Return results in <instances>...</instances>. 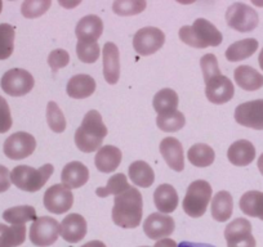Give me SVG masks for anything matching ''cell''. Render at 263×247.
Listing matches in <instances>:
<instances>
[{
  "label": "cell",
  "mask_w": 263,
  "mask_h": 247,
  "mask_svg": "<svg viewBox=\"0 0 263 247\" xmlns=\"http://www.w3.org/2000/svg\"><path fill=\"white\" fill-rule=\"evenodd\" d=\"M143 201L140 191L130 187L114 200L112 221L124 229L137 228L142 221Z\"/></svg>",
  "instance_id": "obj_1"
},
{
  "label": "cell",
  "mask_w": 263,
  "mask_h": 247,
  "mask_svg": "<svg viewBox=\"0 0 263 247\" xmlns=\"http://www.w3.org/2000/svg\"><path fill=\"white\" fill-rule=\"evenodd\" d=\"M108 130L103 123L102 116L97 110H90L83 118V122L75 133V145L82 152L98 151Z\"/></svg>",
  "instance_id": "obj_2"
},
{
  "label": "cell",
  "mask_w": 263,
  "mask_h": 247,
  "mask_svg": "<svg viewBox=\"0 0 263 247\" xmlns=\"http://www.w3.org/2000/svg\"><path fill=\"white\" fill-rule=\"evenodd\" d=\"M178 35L184 44L197 49L218 47L223 40L219 30L205 18H197L192 26L181 27Z\"/></svg>",
  "instance_id": "obj_3"
},
{
  "label": "cell",
  "mask_w": 263,
  "mask_h": 247,
  "mask_svg": "<svg viewBox=\"0 0 263 247\" xmlns=\"http://www.w3.org/2000/svg\"><path fill=\"white\" fill-rule=\"evenodd\" d=\"M54 168L45 163L42 168L34 169L27 165H18L11 171V181L17 188L26 192H37L42 190L52 176Z\"/></svg>",
  "instance_id": "obj_4"
},
{
  "label": "cell",
  "mask_w": 263,
  "mask_h": 247,
  "mask_svg": "<svg viewBox=\"0 0 263 247\" xmlns=\"http://www.w3.org/2000/svg\"><path fill=\"white\" fill-rule=\"evenodd\" d=\"M211 184L206 180H195L187 188L186 196L182 202V209L191 218H200L205 214L212 198Z\"/></svg>",
  "instance_id": "obj_5"
},
{
  "label": "cell",
  "mask_w": 263,
  "mask_h": 247,
  "mask_svg": "<svg viewBox=\"0 0 263 247\" xmlns=\"http://www.w3.org/2000/svg\"><path fill=\"white\" fill-rule=\"evenodd\" d=\"M226 21L231 29L239 32H250L258 26V13L244 3H234L226 12Z\"/></svg>",
  "instance_id": "obj_6"
},
{
  "label": "cell",
  "mask_w": 263,
  "mask_h": 247,
  "mask_svg": "<svg viewBox=\"0 0 263 247\" xmlns=\"http://www.w3.org/2000/svg\"><path fill=\"white\" fill-rule=\"evenodd\" d=\"M35 80L29 71L24 69H12L0 80V87L11 97H22L31 92Z\"/></svg>",
  "instance_id": "obj_7"
},
{
  "label": "cell",
  "mask_w": 263,
  "mask_h": 247,
  "mask_svg": "<svg viewBox=\"0 0 263 247\" xmlns=\"http://www.w3.org/2000/svg\"><path fill=\"white\" fill-rule=\"evenodd\" d=\"M60 236V223L49 216H40L30 227V241L37 247H48Z\"/></svg>",
  "instance_id": "obj_8"
},
{
  "label": "cell",
  "mask_w": 263,
  "mask_h": 247,
  "mask_svg": "<svg viewBox=\"0 0 263 247\" xmlns=\"http://www.w3.org/2000/svg\"><path fill=\"white\" fill-rule=\"evenodd\" d=\"M165 43V34L158 27L147 26L138 30L133 36V48L142 57L154 54Z\"/></svg>",
  "instance_id": "obj_9"
},
{
  "label": "cell",
  "mask_w": 263,
  "mask_h": 247,
  "mask_svg": "<svg viewBox=\"0 0 263 247\" xmlns=\"http://www.w3.org/2000/svg\"><path fill=\"white\" fill-rule=\"evenodd\" d=\"M36 140L34 135L26 132H17L9 135L4 142V155L11 160H24L34 153Z\"/></svg>",
  "instance_id": "obj_10"
},
{
  "label": "cell",
  "mask_w": 263,
  "mask_h": 247,
  "mask_svg": "<svg viewBox=\"0 0 263 247\" xmlns=\"http://www.w3.org/2000/svg\"><path fill=\"white\" fill-rule=\"evenodd\" d=\"M227 247H255V238L252 234V224L244 218H237L224 229Z\"/></svg>",
  "instance_id": "obj_11"
},
{
  "label": "cell",
  "mask_w": 263,
  "mask_h": 247,
  "mask_svg": "<svg viewBox=\"0 0 263 247\" xmlns=\"http://www.w3.org/2000/svg\"><path fill=\"white\" fill-rule=\"evenodd\" d=\"M74 195L62 184H54L44 193V206L52 214H65L72 208Z\"/></svg>",
  "instance_id": "obj_12"
},
{
  "label": "cell",
  "mask_w": 263,
  "mask_h": 247,
  "mask_svg": "<svg viewBox=\"0 0 263 247\" xmlns=\"http://www.w3.org/2000/svg\"><path fill=\"white\" fill-rule=\"evenodd\" d=\"M235 120L242 127L263 130V99L250 100L237 106Z\"/></svg>",
  "instance_id": "obj_13"
},
{
  "label": "cell",
  "mask_w": 263,
  "mask_h": 247,
  "mask_svg": "<svg viewBox=\"0 0 263 247\" xmlns=\"http://www.w3.org/2000/svg\"><path fill=\"white\" fill-rule=\"evenodd\" d=\"M176 229V223L172 216L161 213H154L146 218L143 232L150 239H163L171 236Z\"/></svg>",
  "instance_id": "obj_14"
},
{
  "label": "cell",
  "mask_w": 263,
  "mask_h": 247,
  "mask_svg": "<svg viewBox=\"0 0 263 247\" xmlns=\"http://www.w3.org/2000/svg\"><path fill=\"white\" fill-rule=\"evenodd\" d=\"M235 94V88L231 80L223 75L214 76L206 83L205 95L209 102L214 105H224L232 99Z\"/></svg>",
  "instance_id": "obj_15"
},
{
  "label": "cell",
  "mask_w": 263,
  "mask_h": 247,
  "mask_svg": "<svg viewBox=\"0 0 263 247\" xmlns=\"http://www.w3.org/2000/svg\"><path fill=\"white\" fill-rule=\"evenodd\" d=\"M88 224L80 214H70L60 224V234L66 242L78 243L87 236Z\"/></svg>",
  "instance_id": "obj_16"
},
{
  "label": "cell",
  "mask_w": 263,
  "mask_h": 247,
  "mask_svg": "<svg viewBox=\"0 0 263 247\" xmlns=\"http://www.w3.org/2000/svg\"><path fill=\"white\" fill-rule=\"evenodd\" d=\"M103 76L108 84L114 85L120 79V52L115 43H106L102 50Z\"/></svg>",
  "instance_id": "obj_17"
},
{
  "label": "cell",
  "mask_w": 263,
  "mask_h": 247,
  "mask_svg": "<svg viewBox=\"0 0 263 247\" xmlns=\"http://www.w3.org/2000/svg\"><path fill=\"white\" fill-rule=\"evenodd\" d=\"M160 153L165 160L166 165L174 171H183L184 169V153L183 146L177 138H164L160 142Z\"/></svg>",
  "instance_id": "obj_18"
},
{
  "label": "cell",
  "mask_w": 263,
  "mask_h": 247,
  "mask_svg": "<svg viewBox=\"0 0 263 247\" xmlns=\"http://www.w3.org/2000/svg\"><path fill=\"white\" fill-rule=\"evenodd\" d=\"M88 179H89V170L80 161L69 162L63 168L62 174H61L62 186L70 191L83 187Z\"/></svg>",
  "instance_id": "obj_19"
},
{
  "label": "cell",
  "mask_w": 263,
  "mask_h": 247,
  "mask_svg": "<svg viewBox=\"0 0 263 247\" xmlns=\"http://www.w3.org/2000/svg\"><path fill=\"white\" fill-rule=\"evenodd\" d=\"M103 32V22L96 14L83 17L77 25L75 35L78 42H97Z\"/></svg>",
  "instance_id": "obj_20"
},
{
  "label": "cell",
  "mask_w": 263,
  "mask_h": 247,
  "mask_svg": "<svg viewBox=\"0 0 263 247\" xmlns=\"http://www.w3.org/2000/svg\"><path fill=\"white\" fill-rule=\"evenodd\" d=\"M229 161L235 166H248L255 158V148L249 140L240 139L230 146L227 151Z\"/></svg>",
  "instance_id": "obj_21"
},
{
  "label": "cell",
  "mask_w": 263,
  "mask_h": 247,
  "mask_svg": "<svg viewBox=\"0 0 263 247\" xmlns=\"http://www.w3.org/2000/svg\"><path fill=\"white\" fill-rule=\"evenodd\" d=\"M123 153L115 146H103L97 151L95 163L101 173H112L119 168Z\"/></svg>",
  "instance_id": "obj_22"
},
{
  "label": "cell",
  "mask_w": 263,
  "mask_h": 247,
  "mask_svg": "<svg viewBox=\"0 0 263 247\" xmlns=\"http://www.w3.org/2000/svg\"><path fill=\"white\" fill-rule=\"evenodd\" d=\"M66 92L69 97L75 98V99H84L96 92V80L89 75H75L67 83Z\"/></svg>",
  "instance_id": "obj_23"
},
{
  "label": "cell",
  "mask_w": 263,
  "mask_h": 247,
  "mask_svg": "<svg viewBox=\"0 0 263 247\" xmlns=\"http://www.w3.org/2000/svg\"><path fill=\"white\" fill-rule=\"evenodd\" d=\"M154 202L161 214H171L178 206V195L171 184H160L154 193Z\"/></svg>",
  "instance_id": "obj_24"
},
{
  "label": "cell",
  "mask_w": 263,
  "mask_h": 247,
  "mask_svg": "<svg viewBox=\"0 0 263 247\" xmlns=\"http://www.w3.org/2000/svg\"><path fill=\"white\" fill-rule=\"evenodd\" d=\"M235 81L241 89L254 92L263 87V75L250 66H239L234 72Z\"/></svg>",
  "instance_id": "obj_25"
},
{
  "label": "cell",
  "mask_w": 263,
  "mask_h": 247,
  "mask_svg": "<svg viewBox=\"0 0 263 247\" xmlns=\"http://www.w3.org/2000/svg\"><path fill=\"white\" fill-rule=\"evenodd\" d=\"M234 211V200L231 193L227 191H219L212 200V216L214 220L223 223L227 221Z\"/></svg>",
  "instance_id": "obj_26"
},
{
  "label": "cell",
  "mask_w": 263,
  "mask_h": 247,
  "mask_svg": "<svg viewBox=\"0 0 263 247\" xmlns=\"http://www.w3.org/2000/svg\"><path fill=\"white\" fill-rule=\"evenodd\" d=\"M129 178L132 179L133 184L142 188H148L155 181V173L153 168L145 161H135L129 166Z\"/></svg>",
  "instance_id": "obj_27"
},
{
  "label": "cell",
  "mask_w": 263,
  "mask_h": 247,
  "mask_svg": "<svg viewBox=\"0 0 263 247\" xmlns=\"http://www.w3.org/2000/svg\"><path fill=\"white\" fill-rule=\"evenodd\" d=\"M240 210L248 216L263 220V192L249 191L240 198Z\"/></svg>",
  "instance_id": "obj_28"
},
{
  "label": "cell",
  "mask_w": 263,
  "mask_h": 247,
  "mask_svg": "<svg viewBox=\"0 0 263 247\" xmlns=\"http://www.w3.org/2000/svg\"><path fill=\"white\" fill-rule=\"evenodd\" d=\"M258 42L255 39H244L230 45L226 50V58L230 62H240L252 57L258 49Z\"/></svg>",
  "instance_id": "obj_29"
},
{
  "label": "cell",
  "mask_w": 263,
  "mask_h": 247,
  "mask_svg": "<svg viewBox=\"0 0 263 247\" xmlns=\"http://www.w3.org/2000/svg\"><path fill=\"white\" fill-rule=\"evenodd\" d=\"M26 239V227L0 224V247L21 246Z\"/></svg>",
  "instance_id": "obj_30"
},
{
  "label": "cell",
  "mask_w": 263,
  "mask_h": 247,
  "mask_svg": "<svg viewBox=\"0 0 263 247\" xmlns=\"http://www.w3.org/2000/svg\"><path fill=\"white\" fill-rule=\"evenodd\" d=\"M178 94L173 89H171V88H165V89L159 90L155 94V97H154V110L159 115L174 112V111H177V107H178Z\"/></svg>",
  "instance_id": "obj_31"
},
{
  "label": "cell",
  "mask_w": 263,
  "mask_h": 247,
  "mask_svg": "<svg viewBox=\"0 0 263 247\" xmlns=\"http://www.w3.org/2000/svg\"><path fill=\"white\" fill-rule=\"evenodd\" d=\"M187 157H189L190 162L196 168H206L214 162L216 153L211 146L197 143L190 148L189 152H187Z\"/></svg>",
  "instance_id": "obj_32"
},
{
  "label": "cell",
  "mask_w": 263,
  "mask_h": 247,
  "mask_svg": "<svg viewBox=\"0 0 263 247\" xmlns=\"http://www.w3.org/2000/svg\"><path fill=\"white\" fill-rule=\"evenodd\" d=\"M3 219L12 225H25L27 221H35L37 219L36 210L32 206H16L3 213Z\"/></svg>",
  "instance_id": "obj_33"
},
{
  "label": "cell",
  "mask_w": 263,
  "mask_h": 247,
  "mask_svg": "<svg viewBox=\"0 0 263 247\" xmlns=\"http://www.w3.org/2000/svg\"><path fill=\"white\" fill-rule=\"evenodd\" d=\"M129 188H130V186H129L126 176L123 173H119L108 179L107 184H106L105 187L97 188L96 193H97L98 197H107L110 195L118 196L120 193L125 192Z\"/></svg>",
  "instance_id": "obj_34"
},
{
  "label": "cell",
  "mask_w": 263,
  "mask_h": 247,
  "mask_svg": "<svg viewBox=\"0 0 263 247\" xmlns=\"http://www.w3.org/2000/svg\"><path fill=\"white\" fill-rule=\"evenodd\" d=\"M156 123L160 130L165 133H174L181 130L186 123V118L184 115L179 111H174V112L164 113V115H159L156 118Z\"/></svg>",
  "instance_id": "obj_35"
},
{
  "label": "cell",
  "mask_w": 263,
  "mask_h": 247,
  "mask_svg": "<svg viewBox=\"0 0 263 247\" xmlns=\"http://www.w3.org/2000/svg\"><path fill=\"white\" fill-rule=\"evenodd\" d=\"M14 27L8 24H0V60L8 59L14 49Z\"/></svg>",
  "instance_id": "obj_36"
},
{
  "label": "cell",
  "mask_w": 263,
  "mask_h": 247,
  "mask_svg": "<svg viewBox=\"0 0 263 247\" xmlns=\"http://www.w3.org/2000/svg\"><path fill=\"white\" fill-rule=\"evenodd\" d=\"M47 121L50 130L54 133H63L66 129V118L57 103L50 100L47 105Z\"/></svg>",
  "instance_id": "obj_37"
},
{
  "label": "cell",
  "mask_w": 263,
  "mask_h": 247,
  "mask_svg": "<svg viewBox=\"0 0 263 247\" xmlns=\"http://www.w3.org/2000/svg\"><path fill=\"white\" fill-rule=\"evenodd\" d=\"M100 45L97 42H78L77 54L83 64H95L100 58Z\"/></svg>",
  "instance_id": "obj_38"
},
{
  "label": "cell",
  "mask_w": 263,
  "mask_h": 247,
  "mask_svg": "<svg viewBox=\"0 0 263 247\" xmlns=\"http://www.w3.org/2000/svg\"><path fill=\"white\" fill-rule=\"evenodd\" d=\"M146 2H115L112 9L119 16H136L146 9Z\"/></svg>",
  "instance_id": "obj_39"
},
{
  "label": "cell",
  "mask_w": 263,
  "mask_h": 247,
  "mask_svg": "<svg viewBox=\"0 0 263 247\" xmlns=\"http://www.w3.org/2000/svg\"><path fill=\"white\" fill-rule=\"evenodd\" d=\"M52 6V2H24L21 6V12L26 18H36L43 16Z\"/></svg>",
  "instance_id": "obj_40"
},
{
  "label": "cell",
  "mask_w": 263,
  "mask_h": 247,
  "mask_svg": "<svg viewBox=\"0 0 263 247\" xmlns=\"http://www.w3.org/2000/svg\"><path fill=\"white\" fill-rule=\"evenodd\" d=\"M200 66H201V71H203V76H204V81H205V84L209 81V80L213 79L214 76L221 75V71H219V66H218V59H217L216 55L211 54V53L201 57Z\"/></svg>",
  "instance_id": "obj_41"
},
{
  "label": "cell",
  "mask_w": 263,
  "mask_h": 247,
  "mask_svg": "<svg viewBox=\"0 0 263 247\" xmlns=\"http://www.w3.org/2000/svg\"><path fill=\"white\" fill-rule=\"evenodd\" d=\"M70 64V54L65 49H55L49 53L48 65L53 72H57L60 69H63Z\"/></svg>",
  "instance_id": "obj_42"
},
{
  "label": "cell",
  "mask_w": 263,
  "mask_h": 247,
  "mask_svg": "<svg viewBox=\"0 0 263 247\" xmlns=\"http://www.w3.org/2000/svg\"><path fill=\"white\" fill-rule=\"evenodd\" d=\"M12 128V116L8 102L0 95V134L8 132Z\"/></svg>",
  "instance_id": "obj_43"
},
{
  "label": "cell",
  "mask_w": 263,
  "mask_h": 247,
  "mask_svg": "<svg viewBox=\"0 0 263 247\" xmlns=\"http://www.w3.org/2000/svg\"><path fill=\"white\" fill-rule=\"evenodd\" d=\"M11 183V171L6 166L0 165V193L8 191Z\"/></svg>",
  "instance_id": "obj_44"
},
{
  "label": "cell",
  "mask_w": 263,
  "mask_h": 247,
  "mask_svg": "<svg viewBox=\"0 0 263 247\" xmlns=\"http://www.w3.org/2000/svg\"><path fill=\"white\" fill-rule=\"evenodd\" d=\"M154 247H178V244H177V242L173 241V239L163 238V239H159Z\"/></svg>",
  "instance_id": "obj_45"
},
{
  "label": "cell",
  "mask_w": 263,
  "mask_h": 247,
  "mask_svg": "<svg viewBox=\"0 0 263 247\" xmlns=\"http://www.w3.org/2000/svg\"><path fill=\"white\" fill-rule=\"evenodd\" d=\"M178 247H216V246H213V244H209V243H196V242L183 241L178 244Z\"/></svg>",
  "instance_id": "obj_46"
},
{
  "label": "cell",
  "mask_w": 263,
  "mask_h": 247,
  "mask_svg": "<svg viewBox=\"0 0 263 247\" xmlns=\"http://www.w3.org/2000/svg\"><path fill=\"white\" fill-rule=\"evenodd\" d=\"M82 247H106V244L101 241H90L88 243L83 244Z\"/></svg>",
  "instance_id": "obj_47"
},
{
  "label": "cell",
  "mask_w": 263,
  "mask_h": 247,
  "mask_svg": "<svg viewBox=\"0 0 263 247\" xmlns=\"http://www.w3.org/2000/svg\"><path fill=\"white\" fill-rule=\"evenodd\" d=\"M257 165H258V169H259L260 174H262V175H263V153L259 156V158H258Z\"/></svg>",
  "instance_id": "obj_48"
},
{
  "label": "cell",
  "mask_w": 263,
  "mask_h": 247,
  "mask_svg": "<svg viewBox=\"0 0 263 247\" xmlns=\"http://www.w3.org/2000/svg\"><path fill=\"white\" fill-rule=\"evenodd\" d=\"M258 64H259L260 69H262V71H263V48L259 53V57H258Z\"/></svg>",
  "instance_id": "obj_49"
},
{
  "label": "cell",
  "mask_w": 263,
  "mask_h": 247,
  "mask_svg": "<svg viewBox=\"0 0 263 247\" xmlns=\"http://www.w3.org/2000/svg\"><path fill=\"white\" fill-rule=\"evenodd\" d=\"M2 9H3V3L0 2V13H2Z\"/></svg>",
  "instance_id": "obj_50"
},
{
  "label": "cell",
  "mask_w": 263,
  "mask_h": 247,
  "mask_svg": "<svg viewBox=\"0 0 263 247\" xmlns=\"http://www.w3.org/2000/svg\"><path fill=\"white\" fill-rule=\"evenodd\" d=\"M143 247H148V246H143Z\"/></svg>",
  "instance_id": "obj_51"
}]
</instances>
